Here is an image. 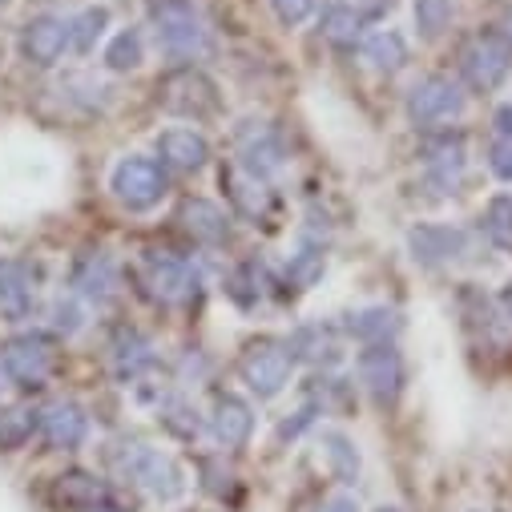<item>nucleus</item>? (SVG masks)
Listing matches in <instances>:
<instances>
[{
	"label": "nucleus",
	"instance_id": "f257e3e1",
	"mask_svg": "<svg viewBox=\"0 0 512 512\" xmlns=\"http://www.w3.org/2000/svg\"><path fill=\"white\" fill-rule=\"evenodd\" d=\"M113 464H117V472H121L125 480H134L146 496H154V500H162V504H170V500H178V496L186 492V472L178 468V460L166 456L162 448L142 444V440L121 444V448L113 452Z\"/></svg>",
	"mask_w": 512,
	"mask_h": 512
},
{
	"label": "nucleus",
	"instance_id": "f03ea898",
	"mask_svg": "<svg viewBox=\"0 0 512 512\" xmlns=\"http://www.w3.org/2000/svg\"><path fill=\"white\" fill-rule=\"evenodd\" d=\"M150 29H154L158 49H166L170 57L190 61L206 49V21L194 9V0H154Z\"/></svg>",
	"mask_w": 512,
	"mask_h": 512
},
{
	"label": "nucleus",
	"instance_id": "7ed1b4c3",
	"mask_svg": "<svg viewBox=\"0 0 512 512\" xmlns=\"http://www.w3.org/2000/svg\"><path fill=\"white\" fill-rule=\"evenodd\" d=\"M291 371H295V355L279 339H250L246 351H242V359H238L242 383L259 400H275L287 388V383H291Z\"/></svg>",
	"mask_w": 512,
	"mask_h": 512
},
{
	"label": "nucleus",
	"instance_id": "20e7f679",
	"mask_svg": "<svg viewBox=\"0 0 512 512\" xmlns=\"http://www.w3.org/2000/svg\"><path fill=\"white\" fill-rule=\"evenodd\" d=\"M109 190H113V198H117L125 210L146 214V210H154V206L166 198L170 178H166L162 162L142 158V154H130V158H121V162L113 166Z\"/></svg>",
	"mask_w": 512,
	"mask_h": 512
},
{
	"label": "nucleus",
	"instance_id": "39448f33",
	"mask_svg": "<svg viewBox=\"0 0 512 512\" xmlns=\"http://www.w3.org/2000/svg\"><path fill=\"white\" fill-rule=\"evenodd\" d=\"M158 101H162L166 113L194 117V121L218 113V89H214V81H210L202 69H194V65L174 69L170 77H162V85H158Z\"/></svg>",
	"mask_w": 512,
	"mask_h": 512
},
{
	"label": "nucleus",
	"instance_id": "423d86ee",
	"mask_svg": "<svg viewBox=\"0 0 512 512\" xmlns=\"http://www.w3.org/2000/svg\"><path fill=\"white\" fill-rule=\"evenodd\" d=\"M512 69V45L500 33H476L460 49V73L476 93H492Z\"/></svg>",
	"mask_w": 512,
	"mask_h": 512
},
{
	"label": "nucleus",
	"instance_id": "0eeeda50",
	"mask_svg": "<svg viewBox=\"0 0 512 512\" xmlns=\"http://www.w3.org/2000/svg\"><path fill=\"white\" fill-rule=\"evenodd\" d=\"M359 383H363V392L379 404V408H388L400 400L404 392V359L392 343H371L359 351Z\"/></svg>",
	"mask_w": 512,
	"mask_h": 512
},
{
	"label": "nucleus",
	"instance_id": "6e6552de",
	"mask_svg": "<svg viewBox=\"0 0 512 512\" xmlns=\"http://www.w3.org/2000/svg\"><path fill=\"white\" fill-rule=\"evenodd\" d=\"M0 367H5L9 383H17L25 392H37L53 375V347L41 335H17L0 351Z\"/></svg>",
	"mask_w": 512,
	"mask_h": 512
},
{
	"label": "nucleus",
	"instance_id": "1a4fd4ad",
	"mask_svg": "<svg viewBox=\"0 0 512 512\" xmlns=\"http://www.w3.org/2000/svg\"><path fill=\"white\" fill-rule=\"evenodd\" d=\"M142 283H146V291L158 303L174 307V303H186L194 295L198 275L190 271V263H182L178 254H170V250H146V259H142Z\"/></svg>",
	"mask_w": 512,
	"mask_h": 512
},
{
	"label": "nucleus",
	"instance_id": "9d476101",
	"mask_svg": "<svg viewBox=\"0 0 512 512\" xmlns=\"http://www.w3.org/2000/svg\"><path fill=\"white\" fill-rule=\"evenodd\" d=\"M464 89L452 81V77H424L408 89V117L416 125H440V121H452L464 113Z\"/></svg>",
	"mask_w": 512,
	"mask_h": 512
},
{
	"label": "nucleus",
	"instance_id": "9b49d317",
	"mask_svg": "<svg viewBox=\"0 0 512 512\" xmlns=\"http://www.w3.org/2000/svg\"><path fill=\"white\" fill-rule=\"evenodd\" d=\"M408 250L424 267H444V263H456L460 254H468V234L448 222H420L408 230Z\"/></svg>",
	"mask_w": 512,
	"mask_h": 512
},
{
	"label": "nucleus",
	"instance_id": "f8f14e48",
	"mask_svg": "<svg viewBox=\"0 0 512 512\" xmlns=\"http://www.w3.org/2000/svg\"><path fill=\"white\" fill-rule=\"evenodd\" d=\"M37 428H41V436H45V444L53 452H73L89 436V416L73 400H53V404H45L37 412Z\"/></svg>",
	"mask_w": 512,
	"mask_h": 512
},
{
	"label": "nucleus",
	"instance_id": "ddd939ff",
	"mask_svg": "<svg viewBox=\"0 0 512 512\" xmlns=\"http://www.w3.org/2000/svg\"><path fill=\"white\" fill-rule=\"evenodd\" d=\"M37 307V271L21 259H0V319L25 323Z\"/></svg>",
	"mask_w": 512,
	"mask_h": 512
},
{
	"label": "nucleus",
	"instance_id": "4468645a",
	"mask_svg": "<svg viewBox=\"0 0 512 512\" xmlns=\"http://www.w3.org/2000/svg\"><path fill=\"white\" fill-rule=\"evenodd\" d=\"M65 49H69V21H61V17H49L45 13V17H33L21 29V53L37 69L57 65L65 57Z\"/></svg>",
	"mask_w": 512,
	"mask_h": 512
},
{
	"label": "nucleus",
	"instance_id": "2eb2a0df",
	"mask_svg": "<svg viewBox=\"0 0 512 512\" xmlns=\"http://www.w3.org/2000/svg\"><path fill=\"white\" fill-rule=\"evenodd\" d=\"M210 432L222 448H242L254 432V412L242 396L234 392H218L214 396V408H210Z\"/></svg>",
	"mask_w": 512,
	"mask_h": 512
},
{
	"label": "nucleus",
	"instance_id": "dca6fc26",
	"mask_svg": "<svg viewBox=\"0 0 512 512\" xmlns=\"http://www.w3.org/2000/svg\"><path fill=\"white\" fill-rule=\"evenodd\" d=\"M109 359H113V375L121 383H138L146 371H154L158 355H154V343L142 335V331H117L113 347H109Z\"/></svg>",
	"mask_w": 512,
	"mask_h": 512
},
{
	"label": "nucleus",
	"instance_id": "f3484780",
	"mask_svg": "<svg viewBox=\"0 0 512 512\" xmlns=\"http://www.w3.org/2000/svg\"><path fill=\"white\" fill-rule=\"evenodd\" d=\"M73 287L89 303H109L113 299V291H117V267H113V259H109L105 250L81 254L77 267H73Z\"/></svg>",
	"mask_w": 512,
	"mask_h": 512
},
{
	"label": "nucleus",
	"instance_id": "a211bd4d",
	"mask_svg": "<svg viewBox=\"0 0 512 512\" xmlns=\"http://www.w3.org/2000/svg\"><path fill=\"white\" fill-rule=\"evenodd\" d=\"M158 154H162V166L178 174H198L210 162V142L198 130H166L158 138Z\"/></svg>",
	"mask_w": 512,
	"mask_h": 512
},
{
	"label": "nucleus",
	"instance_id": "6ab92c4d",
	"mask_svg": "<svg viewBox=\"0 0 512 512\" xmlns=\"http://www.w3.org/2000/svg\"><path fill=\"white\" fill-rule=\"evenodd\" d=\"M428 178H432V186L440 190V194H456V186H460V178H464V166H468V158H464V138L456 134H444V138H436L432 146H428Z\"/></svg>",
	"mask_w": 512,
	"mask_h": 512
},
{
	"label": "nucleus",
	"instance_id": "aec40b11",
	"mask_svg": "<svg viewBox=\"0 0 512 512\" xmlns=\"http://www.w3.org/2000/svg\"><path fill=\"white\" fill-rule=\"evenodd\" d=\"M343 327H347V335H355L363 347H371V343H392V339L400 335L404 319H400V311H392V307H363V311H351Z\"/></svg>",
	"mask_w": 512,
	"mask_h": 512
},
{
	"label": "nucleus",
	"instance_id": "412c9836",
	"mask_svg": "<svg viewBox=\"0 0 512 512\" xmlns=\"http://www.w3.org/2000/svg\"><path fill=\"white\" fill-rule=\"evenodd\" d=\"M238 166L250 174V178H275L283 170V146L275 142V134H246L242 138V150H238Z\"/></svg>",
	"mask_w": 512,
	"mask_h": 512
},
{
	"label": "nucleus",
	"instance_id": "4be33fe9",
	"mask_svg": "<svg viewBox=\"0 0 512 512\" xmlns=\"http://www.w3.org/2000/svg\"><path fill=\"white\" fill-rule=\"evenodd\" d=\"M222 186H226V194H230V202H234L238 214H246V218H263V214H267V206H271L267 182L250 178L242 166L222 170Z\"/></svg>",
	"mask_w": 512,
	"mask_h": 512
},
{
	"label": "nucleus",
	"instance_id": "5701e85b",
	"mask_svg": "<svg viewBox=\"0 0 512 512\" xmlns=\"http://www.w3.org/2000/svg\"><path fill=\"white\" fill-rule=\"evenodd\" d=\"M182 226H186L198 242H206V246H218V242H226V234H230V222H226L222 206H214V202H206V198H190V202L182 206Z\"/></svg>",
	"mask_w": 512,
	"mask_h": 512
},
{
	"label": "nucleus",
	"instance_id": "b1692460",
	"mask_svg": "<svg viewBox=\"0 0 512 512\" xmlns=\"http://www.w3.org/2000/svg\"><path fill=\"white\" fill-rule=\"evenodd\" d=\"M319 33L339 45V49H351L363 41V13L355 5H343V0H335V5H327L319 13Z\"/></svg>",
	"mask_w": 512,
	"mask_h": 512
},
{
	"label": "nucleus",
	"instance_id": "393cba45",
	"mask_svg": "<svg viewBox=\"0 0 512 512\" xmlns=\"http://www.w3.org/2000/svg\"><path fill=\"white\" fill-rule=\"evenodd\" d=\"M291 347V355L295 359H307V363H323V367H331L335 359H339V339H335V331L331 327H323V323H311V327H299L295 331V339L287 343Z\"/></svg>",
	"mask_w": 512,
	"mask_h": 512
},
{
	"label": "nucleus",
	"instance_id": "a878e982",
	"mask_svg": "<svg viewBox=\"0 0 512 512\" xmlns=\"http://www.w3.org/2000/svg\"><path fill=\"white\" fill-rule=\"evenodd\" d=\"M319 448H323L327 472H331L339 484L359 480V448L351 444V436H343V432H323V436H319Z\"/></svg>",
	"mask_w": 512,
	"mask_h": 512
},
{
	"label": "nucleus",
	"instance_id": "bb28decb",
	"mask_svg": "<svg viewBox=\"0 0 512 512\" xmlns=\"http://www.w3.org/2000/svg\"><path fill=\"white\" fill-rule=\"evenodd\" d=\"M363 57L371 61L375 73H400L404 61H408V45H404L400 33L379 29V33H371V37L363 41Z\"/></svg>",
	"mask_w": 512,
	"mask_h": 512
},
{
	"label": "nucleus",
	"instance_id": "cd10ccee",
	"mask_svg": "<svg viewBox=\"0 0 512 512\" xmlns=\"http://www.w3.org/2000/svg\"><path fill=\"white\" fill-rule=\"evenodd\" d=\"M480 226H484V234H488V242H492L496 250L512 254V198H508V194H496V198L484 206Z\"/></svg>",
	"mask_w": 512,
	"mask_h": 512
},
{
	"label": "nucleus",
	"instance_id": "c85d7f7f",
	"mask_svg": "<svg viewBox=\"0 0 512 512\" xmlns=\"http://www.w3.org/2000/svg\"><path fill=\"white\" fill-rule=\"evenodd\" d=\"M142 57H146V45H142V33H138V29H121V33H113L109 45H105V65H109L113 73L138 69Z\"/></svg>",
	"mask_w": 512,
	"mask_h": 512
},
{
	"label": "nucleus",
	"instance_id": "c756f323",
	"mask_svg": "<svg viewBox=\"0 0 512 512\" xmlns=\"http://www.w3.org/2000/svg\"><path fill=\"white\" fill-rule=\"evenodd\" d=\"M57 496H61L69 508H85V504L109 500L105 484H101L97 476H89V472H65V476L57 480Z\"/></svg>",
	"mask_w": 512,
	"mask_h": 512
},
{
	"label": "nucleus",
	"instance_id": "7c9ffc66",
	"mask_svg": "<svg viewBox=\"0 0 512 512\" xmlns=\"http://www.w3.org/2000/svg\"><path fill=\"white\" fill-rule=\"evenodd\" d=\"M105 25H109V13L105 9H81L69 21V49L73 53H93V45L105 37Z\"/></svg>",
	"mask_w": 512,
	"mask_h": 512
},
{
	"label": "nucleus",
	"instance_id": "2f4dec72",
	"mask_svg": "<svg viewBox=\"0 0 512 512\" xmlns=\"http://www.w3.org/2000/svg\"><path fill=\"white\" fill-rule=\"evenodd\" d=\"M412 9H416V29L424 41H436L452 21V0H412Z\"/></svg>",
	"mask_w": 512,
	"mask_h": 512
},
{
	"label": "nucleus",
	"instance_id": "473e14b6",
	"mask_svg": "<svg viewBox=\"0 0 512 512\" xmlns=\"http://www.w3.org/2000/svg\"><path fill=\"white\" fill-rule=\"evenodd\" d=\"M33 428H37V412L33 408H9L5 416H0V448L5 452L21 448L33 436Z\"/></svg>",
	"mask_w": 512,
	"mask_h": 512
},
{
	"label": "nucleus",
	"instance_id": "72a5a7b5",
	"mask_svg": "<svg viewBox=\"0 0 512 512\" xmlns=\"http://www.w3.org/2000/svg\"><path fill=\"white\" fill-rule=\"evenodd\" d=\"M226 295L238 303V307H254L263 299V271L254 267V263H242L234 275H230V283H226Z\"/></svg>",
	"mask_w": 512,
	"mask_h": 512
},
{
	"label": "nucleus",
	"instance_id": "f704fd0d",
	"mask_svg": "<svg viewBox=\"0 0 512 512\" xmlns=\"http://www.w3.org/2000/svg\"><path fill=\"white\" fill-rule=\"evenodd\" d=\"M287 275H291V283H295V287H303V291H307V287L323 275V246H311V242H307V246L295 254V259H291Z\"/></svg>",
	"mask_w": 512,
	"mask_h": 512
},
{
	"label": "nucleus",
	"instance_id": "c9c22d12",
	"mask_svg": "<svg viewBox=\"0 0 512 512\" xmlns=\"http://www.w3.org/2000/svg\"><path fill=\"white\" fill-rule=\"evenodd\" d=\"M271 9L287 29H295L315 13V0H271Z\"/></svg>",
	"mask_w": 512,
	"mask_h": 512
},
{
	"label": "nucleus",
	"instance_id": "e433bc0d",
	"mask_svg": "<svg viewBox=\"0 0 512 512\" xmlns=\"http://www.w3.org/2000/svg\"><path fill=\"white\" fill-rule=\"evenodd\" d=\"M488 170L500 178V182H512V138H496L492 150H488Z\"/></svg>",
	"mask_w": 512,
	"mask_h": 512
},
{
	"label": "nucleus",
	"instance_id": "4c0bfd02",
	"mask_svg": "<svg viewBox=\"0 0 512 512\" xmlns=\"http://www.w3.org/2000/svg\"><path fill=\"white\" fill-rule=\"evenodd\" d=\"M315 412H319L315 404H303V408L295 412V420H283V424H279V440H283V444H287V440H299V436H303V428H311V424H315Z\"/></svg>",
	"mask_w": 512,
	"mask_h": 512
},
{
	"label": "nucleus",
	"instance_id": "58836bf2",
	"mask_svg": "<svg viewBox=\"0 0 512 512\" xmlns=\"http://www.w3.org/2000/svg\"><path fill=\"white\" fill-rule=\"evenodd\" d=\"M57 327H61L65 335H73V331L81 327V311H77L73 303H57Z\"/></svg>",
	"mask_w": 512,
	"mask_h": 512
},
{
	"label": "nucleus",
	"instance_id": "ea45409f",
	"mask_svg": "<svg viewBox=\"0 0 512 512\" xmlns=\"http://www.w3.org/2000/svg\"><path fill=\"white\" fill-rule=\"evenodd\" d=\"M319 512H359V504H355V496L339 492V496H327V500L319 504Z\"/></svg>",
	"mask_w": 512,
	"mask_h": 512
},
{
	"label": "nucleus",
	"instance_id": "a19ab883",
	"mask_svg": "<svg viewBox=\"0 0 512 512\" xmlns=\"http://www.w3.org/2000/svg\"><path fill=\"white\" fill-rule=\"evenodd\" d=\"M492 121H496V134L500 138H512V105H500Z\"/></svg>",
	"mask_w": 512,
	"mask_h": 512
},
{
	"label": "nucleus",
	"instance_id": "79ce46f5",
	"mask_svg": "<svg viewBox=\"0 0 512 512\" xmlns=\"http://www.w3.org/2000/svg\"><path fill=\"white\" fill-rule=\"evenodd\" d=\"M500 37L512 45V5H508V9H504V17H500Z\"/></svg>",
	"mask_w": 512,
	"mask_h": 512
},
{
	"label": "nucleus",
	"instance_id": "37998d69",
	"mask_svg": "<svg viewBox=\"0 0 512 512\" xmlns=\"http://www.w3.org/2000/svg\"><path fill=\"white\" fill-rule=\"evenodd\" d=\"M73 512H121L113 500H101V504H85V508H73Z\"/></svg>",
	"mask_w": 512,
	"mask_h": 512
},
{
	"label": "nucleus",
	"instance_id": "c03bdc74",
	"mask_svg": "<svg viewBox=\"0 0 512 512\" xmlns=\"http://www.w3.org/2000/svg\"><path fill=\"white\" fill-rule=\"evenodd\" d=\"M359 5H363V9H371V13H375V9H388V5H392V0H359Z\"/></svg>",
	"mask_w": 512,
	"mask_h": 512
},
{
	"label": "nucleus",
	"instance_id": "a18cd8bd",
	"mask_svg": "<svg viewBox=\"0 0 512 512\" xmlns=\"http://www.w3.org/2000/svg\"><path fill=\"white\" fill-rule=\"evenodd\" d=\"M375 512H400V508H392V504H383V508H375Z\"/></svg>",
	"mask_w": 512,
	"mask_h": 512
},
{
	"label": "nucleus",
	"instance_id": "49530a36",
	"mask_svg": "<svg viewBox=\"0 0 512 512\" xmlns=\"http://www.w3.org/2000/svg\"><path fill=\"white\" fill-rule=\"evenodd\" d=\"M5 379H9V375H5V367H0V388H5Z\"/></svg>",
	"mask_w": 512,
	"mask_h": 512
}]
</instances>
